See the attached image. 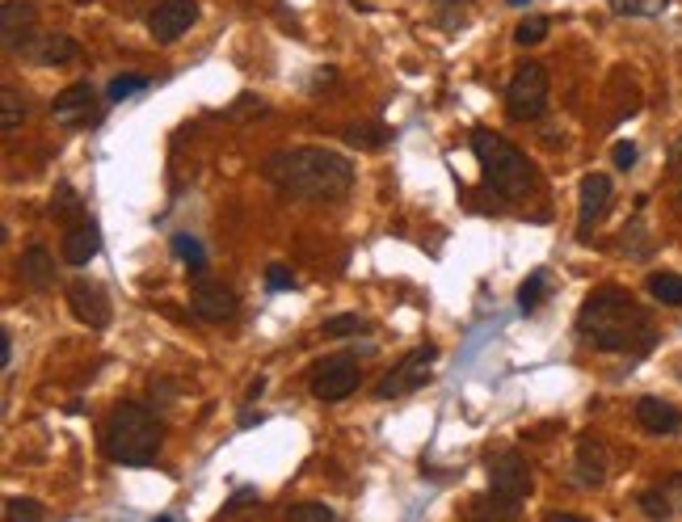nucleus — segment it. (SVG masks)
<instances>
[{"mask_svg":"<svg viewBox=\"0 0 682 522\" xmlns=\"http://www.w3.org/2000/svg\"><path fill=\"white\" fill-rule=\"evenodd\" d=\"M434 359H438V350L434 346H422V350H413V355H405V359L392 366L388 375L380 380V400H396V396H409V391H418L430 380V371H434Z\"/></svg>","mask_w":682,"mask_h":522,"instance_id":"nucleus-8","label":"nucleus"},{"mask_svg":"<svg viewBox=\"0 0 682 522\" xmlns=\"http://www.w3.org/2000/svg\"><path fill=\"white\" fill-rule=\"evenodd\" d=\"M619 17H661L670 0H607Z\"/></svg>","mask_w":682,"mask_h":522,"instance_id":"nucleus-24","label":"nucleus"},{"mask_svg":"<svg viewBox=\"0 0 682 522\" xmlns=\"http://www.w3.org/2000/svg\"><path fill=\"white\" fill-rule=\"evenodd\" d=\"M636 157H641V152H636V144H632V139L616 144V164H619V169H632V164H636Z\"/></svg>","mask_w":682,"mask_h":522,"instance_id":"nucleus-33","label":"nucleus"},{"mask_svg":"<svg viewBox=\"0 0 682 522\" xmlns=\"http://www.w3.org/2000/svg\"><path fill=\"white\" fill-rule=\"evenodd\" d=\"M362 384V371H358V362L350 355H337V359H325L317 371H312V380H308V388L317 400H325V405H337V400H346L350 391H358Z\"/></svg>","mask_w":682,"mask_h":522,"instance_id":"nucleus-7","label":"nucleus"},{"mask_svg":"<svg viewBox=\"0 0 682 522\" xmlns=\"http://www.w3.org/2000/svg\"><path fill=\"white\" fill-rule=\"evenodd\" d=\"M144 89H148V76H139V72H123V76H114V80H110L106 98H110V101H127V98H139Z\"/></svg>","mask_w":682,"mask_h":522,"instance_id":"nucleus-25","label":"nucleus"},{"mask_svg":"<svg viewBox=\"0 0 682 522\" xmlns=\"http://www.w3.org/2000/svg\"><path fill=\"white\" fill-rule=\"evenodd\" d=\"M26 55H30L38 67H60V64H72L76 55H80V47H76V38H67V34H34L30 42H26Z\"/></svg>","mask_w":682,"mask_h":522,"instance_id":"nucleus-14","label":"nucleus"},{"mask_svg":"<svg viewBox=\"0 0 682 522\" xmlns=\"http://www.w3.org/2000/svg\"><path fill=\"white\" fill-rule=\"evenodd\" d=\"M164 443L161 418L144 405H114L101 425V451L123 468H148L157 463Z\"/></svg>","mask_w":682,"mask_h":522,"instance_id":"nucleus-3","label":"nucleus"},{"mask_svg":"<svg viewBox=\"0 0 682 522\" xmlns=\"http://www.w3.org/2000/svg\"><path fill=\"white\" fill-rule=\"evenodd\" d=\"M670 164H674V169H679V173H682V139H679V144H674V152H670Z\"/></svg>","mask_w":682,"mask_h":522,"instance_id":"nucleus-37","label":"nucleus"},{"mask_svg":"<svg viewBox=\"0 0 682 522\" xmlns=\"http://www.w3.org/2000/svg\"><path fill=\"white\" fill-rule=\"evenodd\" d=\"M9 359H13V341H9V333L0 337V366H9Z\"/></svg>","mask_w":682,"mask_h":522,"instance_id":"nucleus-36","label":"nucleus"},{"mask_svg":"<svg viewBox=\"0 0 682 522\" xmlns=\"http://www.w3.org/2000/svg\"><path fill=\"white\" fill-rule=\"evenodd\" d=\"M292 283H295L292 270H283V265H270V270H265V287H270V291H287Z\"/></svg>","mask_w":682,"mask_h":522,"instance_id":"nucleus-32","label":"nucleus"},{"mask_svg":"<svg viewBox=\"0 0 682 522\" xmlns=\"http://www.w3.org/2000/svg\"><path fill=\"white\" fill-rule=\"evenodd\" d=\"M94 110H98V94H94V85H67L60 98L51 101V114L55 119H64V123H89L94 119Z\"/></svg>","mask_w":682,"mask_h":522,"instance_id":"nucleus-16","label":"nucleus"},{"mask_svg":"<svg viewBox=\"0 0 682 522\" xmlns=\"http://www.w3.org/2000/svg\"><path fill=\"white\" fill-rule=\"evenodd\" d=\"M190 312L207 325H224L240 312V299L224 283H198L195 295H190Z\"/></svg>","mask_w":682,"mask_h":522,"instance_id":"nucleus-9","label":"nucleus"},{"mask_svg":"<svg viewBox=\"0 0 682 522\" xmlns=\"http://www.w3.org/2000/svg\"><path fill=\"white\" fill-rule=\"evenodd\" d=\"M367 316H358V312H342V316H328L325 321V337H358V333H367Z\"/></svg>","mask_w":682,"mask_h":522,"instance_id":"nucleus-28","label":"nucleus"},{"mask_svg":"<svg viewBox=\"0 0 682 522\" xmlns=\"http://www.w3.org/2000/svg\"><path fill=\"white\" fill-rule=\"evenodd\" d=\"M573 472H578V485H585V489L603 485V481H607V447L585 434L582 443H578V463H573Z\"/></svg>","mask_w":682,"mask_h":522,"instance_id":"nucleus-18","label":"nucleus"},{"mask_svg":"<svg viewBox=\"0 0 682 522\" xmlns=\"http://www.w3.org/2000/svg\"><path fill=\"white\" fill-rule=\"evenodd\" d=\"M22 283H26L30 291H51V287H55V258H51L42 245L26 249V258H22Z\"/></svg>","mask_w":682,"mask_h":522,"instance_id":"nucleus-19","label":"nucleus"},{"mask_svg":"<svg viewBox=\"0 0 682 522\" xmlns=\"http://www.w3.org/2000/svg\"><path fill=\"white\" fill-rule=\"evenodd\" d=\"M544 299H548V270H531L519 287V308L522 312H535Z\"/></svg>","mask_w":682,"mask_h":522,"instance_id":"nucleus-22","label":"nucleus"},{"mask_svg":"<svg viewBox=\"0 0 682 522\" xmlns=\"http://www.w3.org/2000/svg\"><path fill=\"white\" fill-rule=\"evenodd\" d=\"M582 211H578V236H590V228L607 215V207H611V177L607 173H585L582 177Z\"/></svg>","mask_w":682,"mask_h":522,"instance_id":"nucleus-12","label":"nucleus"},{"mask_svg":"<svg viewBox=\"0 0 682 522\" xmlns=\"http://www.w3.org/2000/svg\"><path fill=\"white\" fill-rule=\"evenodd\" d=\"M55 207H60V211H76V195H72V186H60V195H55Z\"/></svg>","mask_w":682,"mask_h":522,"instance_id":"nucleus-35","label":"nucleus"},{"mask_svg":"<svg viewBox=\"0 0 682 522\" xmlns=\"http://www.w3.org/2000/svg\"><path fill=\"white\" fill-rule=\"evenodd\" d=\"M287 519H317V522H328L333 519V510L321 506V501H295L287 506Z\"/></svg>","mask_w":682,"mask_h":522,"instance_id":"nucleus-31","label":"nucleus"},{"mask_svg":"<svg viewBox=\"0 0 682 522\" xmlns=\"http://www.w3.org/2000/svg\"><path fill=\"white\" fill-rule=\"evenodd\" d=\"M510 4H531V0H510Z\"/></svg>","mask_w":682,"mask_h":522,"instance_id":"nucleus-38","label":"nucleus"},{"mask_svg":"<svg viewBox=\"0 0 682 522\" xmlns=\"http://www.w3.org/2000/svg\"><path fill=\"white\" fill-rule=\"evenodd\" d=\"M34 4L30 0H4L0 9V38H4V51H26L34 34Z\"/></svg>","mask_w":682,"mask_h":522,"instance_id":"nucleus-13","label":"nucleus"},{"mask_svg":"<svg viewBox=\"0 0 682 522\" xmlns=\"http://www.w3.org/2000/svg\"><path fill=\"white\" fill-rule=\"evenodd\" d=\"M578 333L594 350H607V355H649L657 346V328H653L649 312L623 291V287H598L582 303L578 312Z\"/></svg>","mask_w":682,"mask_h":522,"instance_id":"nucleus-1","label":"nucleus"},{"mask_svg":"<svg viewBox=\"0 0 682 522\" xmlns=\"http://www.w3.org/2000/svg\"><path fill=\"white\" fill-rule=\"evenodd\" d=\"M101 249V228L94 224V220H80L76 228L64 232V261L67 265H85V261H94Z\"/></svg>","mask_w":682,"mask_h":522,"instance_id":"nucleus-17","label":"nucleus"},{"mask_svg":"<svg viewBox=\"0 0 682 522\" xmlns=\"http://www.w3.org/2000/svg\"><path fill=\"white\" fill-rule=\"evenodd\" d=\"M641 510L653 514V519H670L682 510V476H670L666 485L641 493Z\"/></svg>","mask_w":682,"mask_h":522,"instance_id":"nucleus-20","label":"nucleus"},{"mask_svg":"<svg viewBox=\"0 0 682 522\" xmlns=\"http://www.w3.org/2000/svg\"><path fill=\"white\" fill-rule=\"evenodd\" d=\"M173 253L182 258V265L190 270V274H202V265H207V258H202V245H198L195 236H173Z\"/></svg>","mask_w":682,"mask_h":522,"instance_id":"nucleus-27","label":"nucleus"},{"mask_svg":"<svg viewBox=\"0 0 682 522\" xmlns=\"http://www.w3.org/2000/svg\"><path fill=\"white\" fill-rule=\"evenodd\" d=\"M249 501H258V493L253 489H236V497L224 506V514H232V510H240V506H249Z\"/></svg>","mask_w":682,"mask_h":522,"instance_id":"nucleus-34","label":"nucleus"},{"mask_svg":"<svg viewBox=\"0 0 682 522\" xmlns=\"http://www.w3.org/2000/svg\"><path fill=\"white\" fill-rule=\"evenodd\" d=\"M392 139V130L384 123H358V127L346 130V144H355V148H384Z\"/></svg>","mask_w":682,"mask_h":522,"instance_id":"nucleus-23","label":"nucleus"},{"mask_svg":"<svg viewBox=\"0 0 682 522\" xmlns=\"http://www.w3.org/2000/svg\"><path fill=\"white\" fill-rule=\"evenodd\" d=\"M22 119H26L22 101H17V94L4 85V89H0V130H4V135H13V130L22 127Z\"/></svg>","mask_w":682,"mask_h":522,"instance_id":"nucleus-26","label":"nucleus"},{"mask_svg":"<svg viewBox=\"0 0 682 522\" xmlns=\"http://www.w3.org/2000/svg\"><path fill=\"white\" fill-rule=\"evenodd\" d=\"M261 173L295 202H337L355 186V164L328 148H292L274 152Z\"/></svg>","mask_w":682,"mask_h":522,"instance_id":"nucleus-2","label":"nucleus"},{"mask_svg":"<svg viewBox=\"0 0 682 522\" xmlns=\"http://www.w3.org/2000/svg\"><path fill=\"white\" fill-rule=\"evenodd\" d=\"M649 295L657 303H666V308H682V274H670V270H661V274H649Z\"/></svg>","mask_w":682,"mask_h":522,"instance_id":"nucleus-21","label":"nucleus"},{"mask_svg":"<svg viewBox=\"0 0 682 522\" xmlns=\"http://www.w3.org/2000/svg\"><path fill=\"white\" fill-rule=\"evenodd\" d=\"M636 425H641L645 434L670 438V434L682 430V409H674L670 400H657V396H641V400H636Z\"/></svg>","mask_w":682,"mask_h":522,"instance_id":"nucleus-15","label":"nucleus"},{"mask_svg":"<svg viewBox=\"0 0 682 522\" xmlns=\"http://www.w3.org/2000/svg\"><path fill=\"white\" fill-rule=\"evenodd\" d=\"M548 72L544 64H522L514 76H510V89H506V110L510 119H540L548 110Z\"/></svg>","mask_w":682,"mask_h":522,"instance_id":"nucleus-6","label":"nucleus"},{"mask_svg":"<svg viewBox=\"0 0 682 522\" xmlns=\"http://www.w3.org/2000/svg\"><path fill=\"white\" fill-rule=\"evenodd\" d=\"M472 152L481 161V173H485V186L497 198L506 202H526L535 195V169L522 157V148H514L506 135L488 127L472 130Z\"/></svg>","mask_w":682,"mask_h":522,"instance_id":"nucleus-4","label":"nucleus"},{"mask_svg":"<svg viewBox=\"0 0 682 522\" xmlns=\"http://www.w3.org/2000/svg\"><path fill=\"white\" fill-rule=\"evenodd\" d=\"M548 38V17H526L514 26V42L519 47H535V42H544Z\"/></svg>","mask_w":682,"mask_h":522,"instance_id":"nucleus-29","label":"nucleus"},{"mask_svg":"<svg viewBox=\"0 0 682 522\" xmlns=\"http://www.w3.org/2000/svg\"><path fill=\"white\" fill-rule=\"evenodd\" d=\"M67 308H72V316H76L80 325H89V328L110 325V295L101 291L98 283H89V278H76V283L67 287Z\"/></svg>","mask_w":682,"mask_h":522,"instance_id":"nucleus-11","label":"nucleus"},{"mask_svg":"<svg viewBox=\"0 0 682 522\" xmlns=\"http://www.w3.org/2000/svg\"><path fill=\"white\" fill-rule=\"evenodd\" d=\"M195 22H198L195 0H161V4L152 9V17H148V30H152L157 42H177Z\"/></svg>","mask_w":682,"mask_h":522,"instance_id":"nucleus-10","label":"nucleus"},{"mask_svg":"<svg viewBox=\"0 0 682 522\" xmlns=\"http://www.w3.org/2000/svg\"><path fill=\"white\" fill-rule=\"evenodd\" d=\"M4 519H9V522L47 519V506H38V501H26V497H13V501H4Z\"/></svg>","mask_w":682,"mask_h":522,"instance_id":"nucleus-30","label":"nucleus"},{"mask_svg":"<svg viewBox=\"0 0 682 522\" xmlns=\"http://www.w3.org/2000/svg\"><path fill=\"white\" fill-rule=\"evenodd\" d=\"M531 468L519 451H497L488 456V493H493V514H514L522 497H531Z\"/></svg>","mask_w":682,"mask_h":522,"instance_id":"nucleus-5","label":"nucleus"}]
</instances>
